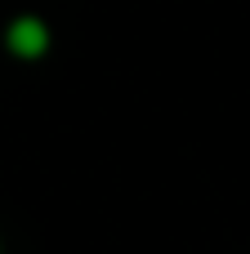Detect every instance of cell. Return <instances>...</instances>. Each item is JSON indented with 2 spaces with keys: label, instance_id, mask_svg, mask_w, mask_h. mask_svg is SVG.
<instances>
[{
  "label": "cell",
  "instance_id": "obj_1",
  "mask_svg": "<svg viewBox=\"0 0 250 254\" xmlns=\"http://www.w3.org/2000/svg\"><path fill=\"white\" fill-rule=\"evenodd\" d=\"M4 49H9L18 63H36V58H45V54H49V22L36 18V13H18V18H9V27H4Z\"/></svg>",
  "mask_w": 250,
  "mask_h": 254
}]
</instances>
